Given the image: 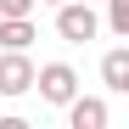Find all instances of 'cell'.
Listing matches in <instances>:
<instances>
[{
	"instance_id": "ba28073f",
	"label": "cell",
	"mask_w": 129,
	"mask_h": 129,
	"mask_svg": "<svg viewBox=\"0 0 129 129\" xmlns=\"http://www.w3.org/2000/svg\"><path fill=\"white\" fill-rule=\"evenodd\" d=\"M39 0H0V17H34Z\"/></svg>"
},
{
	"instance_id": "277c9868",
	"label": "cell",
	"mask_w": 129,
	"mask_h": 129,
	"mask_svg": "<svg viewBox=\"0 0 129 129\" xmlns=\"http://www.w3.org/2000/svg\"><path fill=\"white\" fill-rule=\"evenodd\" d=\"M101 84L112 95H129V45H112L101 56Z\"/></svg>"
},
{
	"instance_id": "5b68a950",
	"label": "cell",
	"mask_w": 129,
	"mask_h": 129,
	"mask_svg": "<svg viewBox=\"0 0 129 129\" xmlns=\"http://www.w3.org/2000/svg\"><path fill=\"white\" fill-rule=\"evenodd\" d=\"M68 123L73 129H107V101L101 95H73L68 101Z\"/></svg>"
},
{
	"instance_id": "9c48e42d",
	"label": "cell",
	"mask_w": 129,
	"mask_h": 129,
	"mask_svg": "<svg viewBox=\"0 0 129 129\" xmlns=\"http://www.w3.org/2000/svg\"><path fill=\"white\" fill-rule=\"evenodd\" d=\"M45 6H56V0H45Z\"/></svg>"
},
{
	"instance_id": "3957f363",
	"label": "cell",
	"mask_w": 129,
	"mask_h": 129,
	"mask_svg": "<svg viewBox=\"0 0 129 129\" xmlns=\"http://www.w3.org/2000/svg\"><path fill=\"white\" fill-rule=\"evenodd\" d=\"M34 90V56L28 51H6V56H0V95H28Z\"/></svg>"
},
{
	"instance_id": "52a82bcc",
	"label": "cell",
	"mask_w": 129,
	"mask_h": 129,
	"mask_svg": "<svg viewBox=\"0 0 129 129\" xmlns=\"http://www.w3.org/2000/svg\"><path fill=\"white\" fill-rule=\"evenodd\" d=\"M107 28H112L118 39H129V0H107V17H101Z\"/></svg>"
},
{
	"instance_id": "7a4b0ae2",
	"label": "cell",
	"mask_w": 129,
	"mask_h": 129,
	"mask_svg": "<svg viewBox=\"0 0 129 129\" xmlns=\"http://www.w3.org/2000/svg\"><path fill=\"white\" fill-rule=\"evenodd\" d=\"M34 90H39V101L68 107V101L79 95V73L68 68V62H45V68H34Z\"/></svg>"
},
{
	"instance_id": "8992f818",
	"label": "cell",
	"mask_w": 129,
	"mask_h": 129,
	"mask_svg": "<svg viewBox=\"0 0 129 129\" xmlns=\"http://www.w3.org/2000/svg\"><path fill=\"white\" fill-rule=\"evenodd\" d=\"M34 39H39L34 17H0V51H28Z\"/></svg>"
},
{
	"instance_id": "6da1fadb",
	"label": "cell",
	"mask_w": 129,
	"mask_h": 129,
	"mask_svg": "<svg viewBox=\"0 0 129 129\" xmlns=\"http://www.w3.org/2000/svg\"><path fill=\"white\" fill-rule=\"evenodd\" d=\"M56 34L68 39V45H90V39L101 34L95 0H56Z\"/></svg>"
}]
</instances>
